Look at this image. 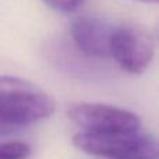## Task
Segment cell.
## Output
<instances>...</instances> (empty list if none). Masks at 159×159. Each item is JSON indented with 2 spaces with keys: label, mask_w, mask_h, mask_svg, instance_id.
<instances>
[{
  "label": "cell",
  "mask_w": 159,
  "mask_h": 159,
  "mask_svg": "<svg viewBox=\"0 0 159 159\" xmlns=\"http://www.w3.org/2000/svg\"><path fill=\"white\" fill-rule=\"evenodd\" d=\"M46 6L56 11L61 13H73L77 8H80L84 3V0H43Z\"/></svg>",
  "instance_id": "52a82bcc"
},
{
  "label": "cell",
  "mask_w": 159,
  "mask_h": 159,
  "mask_svg": "<svg viewBox=\"0 0 159 159\" xmlns=\"http://www.w3.org/2000/svg\"><path fill=\"white\" fill-rule=\"evenodd\" d=\"M31 154V147L22 141L0 143V159H25Z\"/></svg>",
  "instance_id": "8992f818"
},
{
  "label": "cell",
  "mask_w": 159,
  "mask_h": 159,
  "mask_svg": "<svg viewBox=\"0 0 159 159\" xmlns=\"http://www.w3.org/2000/svg\"><path fill=\"white\" fill-rule=\"evenodd\" d=\"M73 145L88 155L107 159H158L159 148L155 137L144 133H78Z\"/></svg>",
  "instance_id": "7a4b0ae2"
},
{
  "label": "cell",
  "mask_w": 159,
  "mask_h": 159,
  "mask_svg": "<svg viewBox=\"0 0 159 159\" xmlns=\"http://www.w3.org/2000/svg\"><path fill=\"white\" fill-rule=\"evenodd\" d=\"M69 117L85 133H131L141 129V119L130 110L103 103L73 105L69 109Z\"/></svg>",
  "instance_id": "277c9868"
},
{
  "label": "cell",
  "mask_w": 159,
  "mask_h": 159,
  "mask_svg": "<svg viewBox=\"0 0 159 159\" xmlns=\"http://www.w3.org/2000/svg\"><path fill=\"white\" fill-rule=\"evenodd\" d=\"M55 101L36 85L17 77L0 75V135L48 119Z\"/></svg>",
  "instance_id": "6da1fadb"
},
{
  "label": "cell",
  "mask_w": 159,
  "mask_h": 159,
  "mask_svg": "<svg viewBox=\"0 0 159 159\" xmlns=\"http://www.w3.org/2000/svg\"><path fill=\"white\" fill-rule=\"evenodd\" d=\"M112 24L93 17H78L70 25V34L75 46L88 57H110Z\"/></svg>",
  "instance_id": "5b68a950"
},
{
  "label": "cell",
  "mask_w": 159,
  "mask_h": 159,
  "mask_svg": "<svg viewBox=\"0 0 159 159\" xmlns=\"http://www.w3.org/2000/svg\"><path fill=\"white\" fill-rule=\"evenodd\" d=\"M135 2H141V3H158V0H135Z\"/></svg>",
  "instance_id": "ba28073f"
},
{
  "label": "cell",
  "mask_w": 159,
  "mask_h": 159,
  "mask_svg": "<svg viewBox=\"0 0 159 159\" xmlns=\"http://www.w3.org/2000/svg\"><path fill=\"white\" fill-rule=\"evenodd\" d=\"M110 57L130 74H143L155 53V42L149 31L137 24L115 27L110 38Z\"/></svg>",
  "instance_id": "3957f363"
}]
</instances>
